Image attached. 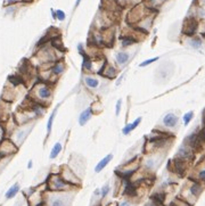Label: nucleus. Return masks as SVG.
I'll list each match as a JSON object with an SVG mask.
<instances>
[{
  "instance_id": "nucleus-1",
  "label": "nucleus",
  "mask_w": 205,
  "mask_h": 206,
  "mask_svg": "<svg viewBox=\"0 0 205 206\" xmlns=\"http://www.w3.org/2000/svg\"><path fill=\"white\" fill-rule=\"evenodd\" d=\"M197 28H198V23L196 22V19L194 18H187L186 22L183 23V28H182V32L188 35V37H191L196 33L197 31Z\"/></svg>"
},
{
  "instance_id": "nucleus-2",
  "label": "nucleus",
  "mask_w": 205,
  "mask_h": 206,
  "mask_svg": "<svg viewBox=\"0 0 205 206\" xmlns=\"http://www.w3.org/2000/svg\"><path fill=\"white\" fill-rule=\"evenodd\" d=\"M50 188L54 190H63L65 188H67V183L60 178L55 175L51 178V182H50Z\"/></svg>"
},
{
  "instance_id": "nucleus-3",
  "label": "nucleus",
  "mask_w": 205,
  "mask_h": 206,
  "mask_svg": "<svg viewBox=\"0 0 205 206\" xmlns=\"http://www.w3.org/2000/svg\"><path fill=\"white\" fill-rule=\"evenodd\" d=\"M191 156H192V151H191L190 147H188V146H186V145L181 146V147L178 149L177 155H176V157L180 158V160H183V161L190 158Z\"/></svg>"
},
{
  "instance_id": "nucleus-4",
  "label": "nucleus",
  "mask_w": 205,
  "mask_h": 206,
  "mask_svg": "<svg viewBox=\"0 0 205 206\" xmlns=\"http://www.w3.org/2000/svg\"><path fill=\"white\" fill-rule=\"evenodd\" d=\"M178 116L173 113H169L163 117V124L166 128H174L178 124Z\"/></svg>"
},
{
  "instance_id": "nucleus-5",
  "label": "nucleus",
  "mask_w": 205,
  "mask_h": 206,
  "mask_svg": "<svg viewBox=\"0 0 205 206\" xmlns=\"http://www.w3.org/2000/svg\"><path fill=\"white\" fill-rule=\"evenodd\" d=\"M92 108L91 107H88L87 110H82L81 114H80V116H79V124L83 126V125H85V124L88 123V121L91 119V116H92Z\"/></svg>"
},
{
  "instance_id": "nucleus-6",
  "label": "nucleus",
  "mask_w": 205,
  "mask_h": 206,
  "mask_svg": "<svg viewBox=\"0 0 205 206\" xmlns=\"http://www.w3.org/2000/svg\"><path fill=\"white\" fill-rule=\"evenodd\" d=\"M37 95L41 100H47V99L51 98V89L47 85H41L37 91Z\"/></svg>"
},
{
  "instance_id": "nucleus-7",
  "label": "nucleus",
  "mask_w": 205,
  "mask_h": 206,
  "mask_svg": "<svg viewBox=\"0 0 205 206\" xmlns=\"http://www.w3.org/2000/svg\"><path fill=\"white\" fill-rule=\"evenodd\" d=\"M112 158H113V155L112 154H108V155H106L103 160H100L99 162H98V164L96 165L95 167V172L96 173H99V172H101L107 165H108V163L112 161Z\"/></svg>"
},
{
  "instance_id": "nucleus-8",
  "label": "nucleus",
  "mask_w": 205,
  "mask_h": 206,
  "mask_svg": "<svg viewBox=\"0 0 205 206\" xmlns=\"http://www.w3.org/2000/svg\"><path fill=\"white\" fill-rule=\"evenodd\" d=\"M141 117H137L136 120L133 121V122H131V123H128L124 128L122 129V133L124 135V136H128V135H130L135 129H136L137 126L140 124V122H141Z\"/></svg>"
},
{
  "instance_id": "nucleus-9",
  "label": "nucleus",
  "mask_w": 205,
  "mask_h": 206,
  "mask_svg": "<svg viewBox=\"0 0 205 206\" xmlns=\"http://www.w3.org/2000/svg\"><path fill=\"white\" fill-rule=\"evenodd\" d=\"M115 58H116L117 64L122 66V65H124V64H126V63H128V60H129L130 56H129L128 53H125V51H120V53H117V54H116Z\"/></svg>"
},
{
  "instance_id": "nucleus-10",
  "label": "nucleus",
  "mask_w": 205,
  "mask_h": 206,
  "mask_svg": "<svg viewBox=\"0 0 205 206\" xmlns=\"http://www.w3.org/2000/svg\"><path fill=\"white\" fill-rule=\"evenodd\" d=\"M64 71H65V64H64L63 62H57L54 66L51 67V72H53V74L56 75V76L60 75Z\"/></svg>"
},
{
  "instance_id": "nucleus-11",
  "label": "nucleus",
  "mask_w": 205,
  "mask_h": 206,
  "mask_svg": "<svg viewBox=\"0 0 205 206\" xmlns=\"http://www.w3.org/2000/svg\"><path fill=\"white\" fill-rule=\"evenodd\" d=\"M84 82L87 84V87H89L90 89H97L98 85H99V80L92 78V76H87L84 78Z\"/></svg>"
},
{
  "instance_id": "nucleus-12",
  "label": "nucleus",
  "mask_w": 205,
  "mask_h": 206,
  "mask_svg": "<svg viewBox=\"0 0 205 206\" xmlns=\"http://www.w3.org/2000/svg\"><path fill=\"white\" fill-rule=\"evenodd\" d=\"M63 149V146H62V144L60 142H56L54 145V147H53V149L50 151V155H49V157L51 158V160H54L56 158L59 154H60V151Z\"/></svg>"
},
{
  "instance_id": "nucleus-13",
  "label": "nucleus",
  "mask_w": 205,
  "mask_h": 206,
  "mask_svg": "<svg viewBox=\"0 0 205 206\" xmlns=\"http://www.w3.org/2000/svg\"><path fill=\"white\" fill-rule=\"evenodd\" d=\"M57 110H58V106L53 110V113H51V115L49 116V119H48V122H47V133H48V136L50 135V132H51V129H53V124H54V120H55V116H56V114H57Z\"/></svg>"
},
{
  "instance_id": "nucleus-14",
  "label": "nucleus",
  "mask_w": 205,
  "mask_h": 206,
  "mask_svg": "<svg viewBox=\"0 0 205 206\" xmlns=\"http://www.w3.org/2000/svg\"><path fill=\"white\" fill-rule=\"evenodd\" d=\"M18 191H19V184H18V183H15L14 186H12V187L7 190V192H6V198H7V199L13 198V197H15V195Z\"/></svg>"
},
{
  "instance_id": "nucleus-15",
  "label": "nucleus",
  "mask_w": 205,
  "mask_h": 206,
  "mask_svg": "<svg viewBox=\"0 0 205 206\" xmlns=\"http://www.w3.org/2000/svg\"><path fill=\"white\" fill-rule=\"evenodd\" d=\"M137 42V40L135 38H131V37H122L121 38V46L123 48H126V47H130L132 44H135Z\"/></svg>"
},
{
  "instance_id": "nucleus-16",
  "label": "nucleus",
  "mask_w": 205,
  "mask_h": 206,
  "mask_svg": "<svg viewBox=\"0 0 205 206\" xmlns=\"http://www.w3.org/2000/svg\"><path fill=\"white\" fill-rule=\"evenodd\" d=\"M124 195H128V196H136L137 195V189L136 186L126 182V186H125V189H124Z\"/></svg>"
},
{
  "instance_id": "nucleus-17",
  "label": "nucleus",
  "mask_w": 205,
  "mask_h": 206,
  "mask_svg": "<svg viewBox=\"0 0 205 206\" xmlns=\"http://www.w3.org/2000/svg\"><path fill=\"white\" fill-rule=\"evenodd\" d=\"M201 192H202V186H201L199 183L195 182V183H192V184H191L190 194L192 195V196H195V197H198Z\"/></svg>"
},
{
  "instance_id": "nucleus-18",
  "label": "nucleus",
  "mask_w": 205,
  "mask_h": 206,
  "mask_svg": "<svg viewBox=\"0 0 205 206\" xmlns=\"http://www.w3.org/2000/svg\"><path fill=\"white\" fill-rule=\"evenodd\" d=\"M104 69H107V72H104L103 74L106 76V78H110V79H113V78H115L116 76V69H114L113 66H104Z\"/></svg>"
},
{
  "instance_id": "nucleus-19",
  "label": "nucleus",
  "mask_w": 205,
  "mask_h": 206,
  "mask_svg": "<svg viewBox=\"0 0 205 206\" xmlns=\"http://www.w3.org/2000/svg\"><path fill=\"white\" fill-rule=\"evenodd\" d=\"M82 66H83V69H87V71H90L91 67H92V62H91V59H90L88 56L83 58Z\"/></svg>"
},
{
  "instance_id": "nucleus-20",
  "label": "nucleus",
  "mask_w": 205,
  "mask_h": 206,
  "mask_svg": "<svg viewBox=\"0 0 205 206\" xmlns=\"http://www.w3.org/2000/svg\"><path fill=\"white\" fill-rule=\"evenodd\" d=\"M8 81L12 82L13 85H19L21 83L23 82V80H22L21 76H15V75H10V76L8 78Z\"/></svg>"
},
{
  "instance_id": "nucleus-21",
  "label": "nucleus",
  "mask_w": 205,
  "mask_h": 206,
  "mask_svg": "<svg viewBox=\"0 0 205 206\" xmlns=\"http://www.w3.org/2000/svg\"><path fill=\"white\" fill-rule=\"evenodd\" d=\"M164 197H165V195L164 194H155L154 196H151V199L157 204H162L164 202Z\"/></svg>"
},
{
  "instance_id": "nucleus-22",
  "label": "nucleus",
  "mask_w": 205,
  "mask_h": 206,
  "mask_svg": "<svg viewBox=\"0 0 205 206\" xmlns=\"http://www.w3.org/2000/svg\"><path fill=\"white\" fill-rule=\"evenodd\" d=\"M202 40L199 39V38H194V39H191L190 40V46L192 48H195V49H198V48H201L202 47Z\"/></svg>"
},
{
  "instance_id": "nucleus-23",
  "label": "nucleus",
  "mask_w": 205,
  "mask_h": 206,
  "mask_svg": "<svg viewBox=\"0 0 205 206\" xmlns=\"http://www.w3.org/2000/svg\"><path fill=\"white\" fill-rule=\"evenodd\" d=\"M192 117H194V112H192V110L186 113V114L183 115V124H185V125H188L189 122L192 120Z\"/></svg>"
},
{
  "instance_id": "nucleus-24",
  "label": "nucleus",
  "mask_w": 205,
  "mask_h": 206,
  "mask_svg": "<svg viewBox=\"0 0 205 206\" xmlns=\"http://www.w3.org/2000/svg\"><path fill=\"white\" fill-rule=\"evenodd\" d=\"M158 58L160 57H153V58H149V59H146V60H144L142 63H140V67H145V66H148L150 64H153V63H155L156 60H158Z\"/></svg>"
},
{
  "instance_id": "nucleus-25",
  "label": "nucleus",
  "mask_w": 205,
  "mask_h": 206,
  "mask_svg": "<svg viewBox=\"0 0 205 206\" xmlns=\"http://www.w3.org/2000/svg\"><path fill=\"white\" fill-rule=\"evenodd\" d=\"M109 190H110L109 184H105V186H103V187L100 188V196H101V198H105V197L108 195Z\"/></svg>"
},
{
  "instance_id": "nucleus-26",
  "label": "nucleus",
  "mask_w": 205,
  "mask_h": 206,
  "mask_svg": "<svg viewBox=\"0 0 205 206\" xmlns=\"http://www.w3.org/2000/svg\"><path fill=\"white\" fill-rule=\"evenodd\" d=\"M65 18H66V15H65V13H64L62 9H57V10H56V19L63 22Z\"/></svg>"
},
{
  "instance_id": "nucleus-27",
  "label": "nucleus",
  "mask_w": 205,
  "mask_h": 206,
  "mask_svg": "<svg viewBox=\"0 0 205 206\" xmlns=\"http://www.w3.org/2000/svg\"><path fill=\"white\" fill-rule=\"evenodd\" d=\"M51 43H53V46H54L55 48H57V49H59V50H65V48H64V46H63V43H62L60 40L54 39Z\"/></svg>"
},
{
  "instance_id": "nucleus-28",
  "label": "nucleus",
  "mask_w": 205,
  "mask_h": 206,
  "mask_svg": "<svg viewBox=\"0 0 205 206\" xmlns=\"http://www.w3.org/2000/svg\"><path fill=\"white\" fill-rule=\"evenodd\" d=\"M51 206H66V204L62 198H55L51 202Z\"/></svg>"
},
{
  "instance_id": "nucleus-29",
  "label": "nucleus",
  "mask_w": 205,
  "mask_h": 206,
  "mask_svg": "<svg viewBox=\"0 0 205 206\" xmlns=\"http://www.w3.org/2000/svg\"><path fill=\"white\" fill-rule=\"evenodd\" d=\"M121 106H122V100H121V99H119V100L116 101V107H115V115H116V116H119V115H120V112H121Z\"/></svg>"
},
{
  "instance_id": "nucleus-30",
  "label": "nucleus",
  "mask_w": 205,
  "mask_h": 206,
  "mask_svg": "<svg viewBox=\"0 0 205 206\" xmlns=\"http://www.w3.org/2000/svg\"><path fill=\"white\" fill-rule=\"evenodd\" d=\"M153 166H154V160L149 158V160L147 161V163H146V167H147V169H151Z\"/></svg>"
},
{
  "instance_id": "nucleus-31",
  "label": "nucleus",
  "mask_w": 205,
  "mask_h": 206,
  "mask_svg": "<svg viewBox=\"0 0 205 206\" xmlns=\"http://www.w3.org/2000/svg\"><path fill=\"white\" fill-rule=\"evenodd\" d=\"M198 178H199V180H202V181H205V169L202 170V171L198 173Z\"/></svg>"
},
{
  "instance_id": "nucleus-32",
  "label": "nucleus",
  "mask_w": 205,
  "mask_h": 206,
  "mask_svg": "<svg viewBox=\"0 0 205 206\" xmlns=\"http://www.w3.org/2000/svg\"><path fill=\"white\" fill-rule=\"evenodd\" d=\"M18 1H22V0H6V2L8 5H12V3H15V2H18Z\"/></svg>"
},
{
  "instance_id": "nucleus-33",
  "label": "nucleus",
  "mask_w": 205,
  "mask_h": 206,
  "mask_svg": "<svg viewBox=\"0 0 205 206\" xmlns=\"http://www.w3.org/2000/svg\"><path fill=\"white\" fill-rule=\"evenodd\" d=\"M119 206H130V203H129V202H126V200H124V202H121Z\"/></svg>"
},
{
  "instance_id": "nucleus-34",
  "label": "nucleus",
  "mask_w": 205,
  "mask_h": 206,
  "mask_svg": "<svg viewBox=\"0 0 205 206\" xmlns=\"http://www.w3.org/2000/svg\"><path fill=\"white\" fill-rule=\"evenodd\" d=\"M94 195H95V196H100V189H96Z\"/></svg>"
},
{
  "instance_id": "nucleus-35",
  "label": "nucleus",
  "mask_w": 205,
  "mask_h": 206,
  "mask_svg": "<svg viewBox=\"0 0 205 206\" xmlns=\"http://www.w3.org/2000/svg\"><path fill=\"white\" fill-rule=\"evenodd\" d=\"M82 0H76V1H75V7H78V6H79V5H80V2H81Z\"/></svg>"
},
{
  "instance_id": "nucleus-36",
  "label": "nucleus",
  "mask_w": 205,
  "mask_h": 206,
  "mask_svg": "<svg viewBox=\"0 0 205 206\" xmlns=\"http://www.w3.org/2000/svg\"><path fill=\"white\" fill-rule=\"evenodd\" d=\"M145 206H156V205H155V203H147Z\"/></svg>"
},
{
  "instance_id": "nucleus-37",
  "label": "nucleus",
  "mask_w": 205,
  "mask_h": 206,
  "mask_svg": "<svg viewBox=\"0 0 205 206\" xmlns=\"http://www.w3.org/2000/svg\"><path fill=\"white\" fill-rule=\"evenodd\" d=\"M27 167H28V169H31V167H32V161H30V162H28V164H27Z\"/></svg>"
}]
</instances>
